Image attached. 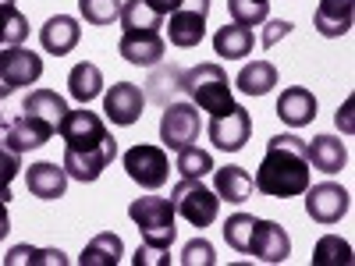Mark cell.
<instances>
[{
  "instance_id": "6da1fadb",
  "label": "cell",
  "mask_w": 355,
  "mask_h": 266,
  "mask_svg": "<svg viewBox=\"0 0 355 266\" xmlns=\"http://www.w3.org/2000/svg\"><path fill=\"white\" fill-rule=\"evenodd\" d=\"M64 139V160L61 167L68 170V177L89 185L114 163L117 157V139L107 132V125L100 121V114L93 110H68L57 125Z\"/></svg>"
},
{
  "instance_id": "836d02e7",
  "label": "cell",
  "mask_w": 355,
  "mask_h": 266,
  "mask_svg": "<svg viewBox=\"0 0 355 266\" xmlns=\"http://www.w3.org/2000/svg\"><path fill=\"white\" fill-rule=\"evenodd\" d=\"M21 170V153L0 142V202H11V181Z\"/></svg>"
},
{
  "instance_id": "f546056e",
  "label": "cell",
  "mask_w": 355,
  "mask_h": 266,
  "mask_svg": "<svg viewBox=\"0 0 355 266\" xmlns=\"http://www.w3.org/2000/svg\"><path fill=\"white\" fill-rule=\"evenodd\" d=\"M352 263V245L327 234V238L316 242V256H313V266H348Z\"/></svg>"
},
{
  "instance_id": "ab89813d",
  "label": "cell",
  "mask_w": 355,
  "mask_h": 266,
  "mask_svg": "<svg viewBox=\"0 0 355 266\" xmlns=\"http://www.w3.org/2000/svg\"><path fill=\"white\" fill-rule=\"evenodd\" d=\"M0 4H15V0H0Z\"/></svg>"
},
{
  "instance_id": "2e32d148",
  "label": "cell",
  "mask_w": 355,
  "mask_h": 266,
  "mask_svg": "<svg viewBox=\"0 0 355 266\" xmlns=\"http://www.w3.org/2000/svg\"><path fill=\"white\" fill-rule=\"evenodd\" d=\"M25 188H28V195H36L43 202H53V199H61L68 192V170L50 163V160H40V163H33L25 170Z\"/></svg>"
},
{
  "instance_id": "5b68a950",
  "label": "cell",
  "mask_w": 355,
  "mask_h": 266,
  "mask_svg": "<svg viewBox=\"0 0 355 266\" xmlns=\"http://www.w3.org/2000/svg\"><path fill=\"white\" fill-rule=\"evenodd\" d=\"M171 206L182 213L192 227H210L220 213V195L202 185V177H182L171 188Z\"/></svg>"
},
{
  "instance_id": "8992f818",
  "label": "cell",
  "mask_w": 355,
  "mask_h": 266,
  "mask_svg": "<svg viewBox=\"0 0 355 266\" xmlns=\"http://www.w3.org/2000/svg\"><path fill=\"white\" fill-rule=\"evenodd\" d=\"M43 78V57L28 46L0 50V100L15 96L21 85H36Z\"/></svg>"
},
{
  "instance_id": "d590c367",
  "label": "cell",
  "mask_w": 355,
  "mask_h": 266,
  "mask_svg": "<svg viewBox=\"0 0 355 266\" xmlns=\"http://www.w3.org/2000/svg\"><path fill=\"white\" fill-rule=\"evenodd\" d=\"M132 263L135 266H171V256H167V249H157V245H139V252L132 256Z\"/></svg>"
},
{
  "instance_id": "4fadbf2b",
  "label": "cell",
  "mask_w": 355,
  "mask_h": 266,
  "mask_svg": "<svg viewBox=\"0 0 355 266\" xmlns=\"http://www.w3.org/2000/svg\"><path fill=\"white\" fill-rule=\"evenodd\" d=\"M245 256H256L263 263H284L291 256V238L288 231L274 220H252V231H249V245H245Z\"/></svg>"
},
{
  "instance_id": "7402d4cb",
  "label": "cell",
  "mask_w": 355,
  "mask_h": 266,
  "mask_svg": "<svg viewBox=\"0 0 355 266\" xmlns=\"http://www.w3.org/2000/svg\"><path fill=\"white\" fill-rule=\"evenodd\" d=\"M125 256V242H121V234H114V231H103L96 234L93 242H89L78 256V266H117Z\"/></svg>"
},
{
  "instance_id": "60d3db41",
  "label": "cell",
  "mask_w": 355,
  "mask_h": 266,
  "mask_svg": "<svg viewBox=\"0 0 355 266\" xmlns=\"http://www.w3.org/2000/svg\"><path fill=\"white\" fill-rule=\"evenodd\" d=\"M0 128H4V121H0Z\"/></svg>"
},
{
  "instance_id": "d4e9b609",
  "label": "cell",
  "mask_w": 355,
  "mask_h": 266,
  "mask_svg": "<svg viewBox=\"0 0 355 266\" xmlns=\"http://www.w3.org/2000/svg\"><path fill=\"white\" fill-rule=\"evenodd\" d=\"M274 85H277V68L270 61H252L234 78V89H242L245 96H266Z\"/></svg>"
},
{
  "instance_id": "8d00e7d4",
  "label": "cell",
  "mask_w": 355,
  "mask_h": 266,
  "mask_svg": "<svg viewBox=\"0 0 355 266\" xmlns=\"http://www.w3.org/2000/svg\"><path fill=\"white\" fill-rule=\"evenodd\" d=\"M291 28H295L291 21H270V25H266V36H263V46H274L281 36L291 33Z\"/></svg>"
},
{
  "instance_id": "484cf974",
  "label": "cell",
  "mask_w": 355,
  "mask_h": 266,
  "mask_svg": "<svg viewBox=\"0 0 355 266\" xmlns=\"http://www.w3.org/2000/svg\"><path fill=\"white\" fill-rule=\"evenodd\" d=\"M21 110L43 117V121H50V125L57 128V125H61V117L68 114V103H64V96H57L53 89H33V93L25 96Z\"/></svg>"
},
{
  "instance_id": "9a60e30c",
  "label": "cell",
  "mask_w": 355,
  "mask_h": 266,
  "mask_svg": "<svg viewBox=\"0 0 355 266\" xmlns=\"http://www.w3.org/2000/svg\"><path fill=\"white\" fill-rule=\"evenodd\" d=\"M142 107H146V96H142V89L132 85V82H117L103 96V114L117 128H132L142 117Z\"/></svg>"
},
{
  "instance_id": "5bb4252c",
  "label": "cell",
  "mask_w": 355,
  "mask_h": 266,
  "mask_svg": "<svg viewBox=\"0 0 355 266\" xmlns=\"http://www.w3.org/2000/svg\"><path fill=\"white\" fill-rule=\"evenodd\" d=\"M53 125L43 121V117L21 110L11 125H4V145H11L15 153H28V150H40V145H46L53 139Z\"/></svg>"
},
{
  "instance_id": "7c38bea8",
  "label": "cell",
  "mask_w": 355,
  "mask_h": 266,
  "mask_svg": "<svg viewBox=\"0 0 355 266\" xmlns=\"http://www.w3.org/2000/svg\"><path fill=\"white\" fill-rule=\"evenodd\" d=\"M348 206H352V195L341 185H334V181H320V185L306 188V213L316 224H323V227L338 224L348 213Z\"/></svg>"
},
{
  "instance_id": "f35d334b",
  "label": "cell",
  "mask_w": 355,
  "mask_h": 266,
  "mask_svg": "<svg viewBox=\"0 0 355 266\" xmlns=\"http://www.w3.org/2000/svg\"><path fill=\"white\" fill-rule=\"evenodd\" d=\"M150 4H153V8H157V11H160V15L167 18V15H171V11L178 8V0H150Z\"/></svg>"
},
{
  "instance_id": "83f0119b",
  "label": "cell",
  "mask_w": 355,
  "mask_h": 266,
  "mask_svg": "<svg viewBox=\"0 0 355 266\" xmlns=\"http://www.w3.org/2000/svg\"><path fill=\"white\" fill-rule=\"evenodd\" d=\"M28 39V18L15 4H0V50L21 46Z\"/></svg>"
},
{
  "instance_id": "30bf717a",
  "label": "cell",
  "mask_w": 355,
  "mask_h": 266,
  "mask_svg": "<svg viewBox=\"0 0 355 266\" xmlns=\"http://www.w3.org/2000/svg\"><path fill=\"white\" fill-rule=\"evenodd\" d=\"M199 110L192 103H164V117H160V142L167 145V150H185V145H192L199 139Z\"/></svg>"
},
{
  "instance_id": "8fae6325",
  "label": "cell",
  "mask_w": 355,
  "mask_h": 266,
  "mask_svg": "<svg viewBox=\"0 0 355 266\" xmlns=\"http://www.w3.org/2000/svg\"><path fill=\"white\" fill-rule=\"evenodd\" d=\"M117 50H121V57L135 68H157L167 53V43L160 36V28H125Z\"/></svg>"
},
{
  "instance_id": "f1b7e54d",
  "label": "cell",
  "mask_w": 355,
  "mask_h": 266,
  "mask_svg": "<svg viewBox=\"0 0 355 266\" xmlns=\"http://www.w3.org/2000/svg\"><path fill=\"white\" fill-rule=\"evenodd\" d=\"M8 266H21V263H43V266H68V256L61 249H33V245H15L4 259Z\"/></svg>"
},
{
  "instance_id": "4316f807",
  "label": "cell",
  "mask_w": 355,
  "mask_h": 266,
  "mask_svg": "<svg viewBox=\"0 0 355 266\" xmlns=\"http://www.w3.org/2000/svg\"><path fill=\"white\" fill-rule=\"evenodd\" d=\"M117 18H121V28H164V15L150 0H125Z\"/></svg>"
},
{
  "instance_id": "9c48e42d",
  "label": "cell",
  "mask_w": 355,
  "mask_h": 266,
  "mask_svg": "<svg viewBox=\"0 0 355 266\" xmlns=\"http://www.w3.org/2000/svg\"><path fill=\"white\" fill-rule=\"evenodd\" d=\"M206 132H210L214 150H220V153H239V150H245V142L252 139V117H249L245 107L234 103V107L224 110V114H210V125H206Z\"/></svg>"
},
{
  "instance_id": "ffe728a7",
  "label": "cell",
  "mask_w": 355,
  "mask_h": 266,
  "mask_svg": "<svg viewBox=\"0 0 355 266\" xmlns=\"http://www.w3.org/2000/svg\"><path fill=\"white\" fill-rule=\"evenodd\" d=\"M306 157H309V167H316L323 174H338L348 163L345 142L334 139V135H316L313 142H306Z\"/></svg>"
},
{
  "instance_id": "ba28073f",
  "label": "cell",
  "mask_w": 355,
  "mask_h": 266,
  "mask_svg": "<svg viewBox=\"0 0 355 266\" xmlns=\"http://www.w3.org/2000/svg\"><path fill=\"white\" fill-rule=\"evenodd\" d=\"M206 15H210V0H178V8L167 15V36L171 46L192 50L206 36Z\"/></svg>"
},
{
  "instance_id": "3957f363",
  "label": "cell",
  "mask_w": 355,
  "mask_h": 266,
  "mask_svg": "<svg viewBox=\"0 0 355 266\" xmlns=\"http://www.w3.org/2000/svg\"><path fill=\"white\" fill-rule=\"evenodd\" d=\"M178 89L185 96H192V103L202 107L206 114H224L234 107L231 82H227V71L220 64H199L189 71H178Z\"/></svg>"
},
{
  "instance_id": "74e56055",
  "label": "cell",
  "mask_w": 355,
  "mask_h": 266,
  "mask_svg": "<svg viewBox=\"0 0 355 266\" xmlns=\"http://www.w3.org/2000/svg\"><path fill=\"white\" fill-rule=\"evenodd\" d=\"M8 231H11V217H8V202H0V242L8 238Z\"/></svg>"
},
{
  "instance_id": "603a6c76",
  "label": "cell",
  "mask_w": 355,
  "mask_h": 266,
  "mask_svg": "<svg viewBox=\"0 0 355 266\" xmlns=\"http://www.w3.org/2000/svg\"><path fill=\"white\" fill-rule=\"evenodd\" d=\"M256 46V36H252V28L245 25H224L217 28V36H214V50L217 57H227V61H239V57H249Z\"/></svg>"
},
{
  "instance_id": "52a82bcc",
  "label": "cell",
  "mask_w": 355,
  "mask_h": 266,
  "mask_svg": "<svg viewBox=\"0 0 355 266\" xmlns=\"http://www.w3.org/2000/svg\"><path fill=\"white\" fill-rule=\"evenodd\" d=\"M125 170L135 185H142L146 192H157L167 185V177H171V160H167V150L164 145H132V150L121 157Z\"/></svg>"
},
{
  "instance_id": "44dd1931",
  "label": "cell",
  "mask_w": 355,
  "mask_h": 266,
  "mask_svg": "<svg viewBox=\"0 0 355 266\" xmlns=\"http://www.w3.org/2000/svg\"><path fill=\"white\" fill-rule=\"evenodd\" d=\"M214 192L220 195V199H227V202H245L249 195H252V177H249V170L245 167H234V163H227V167H214Z\"/></svg>"
},
{
  "instance_id": "d6a6232c",
  "label": "cell",
  "mask_w": 355,
  "mask_h": 266,
  "mask_svg": "<svg viewBox=\"0 0 355 266\" xmlns=\"http://www.w3.org/2000/svg\"><path fill=\"white\" fill-rule=\"evenodd\" d=\"M252 213H234V217H227V224H224V242L239 252V256H245V245H249V231H252Z\"/></svg>"
},
{
  "instance_id": "d6986e66",
  "label": "cell",
  "mask_w": 355,
  "mask_h": 266,
  "mask_svg": "<svg viewBox=\"0 0 355 266\" xmlns=\"http://www.w3.org/2000/svg\"><path fill=\"white\" fill-rule=\"evenodd\" d=\"M78 39H82V28H78V21H75L71 15H53V18H46V25L40 28V43H43V50L53 53V57L71 53V50L78 46Z\"/></svg>"
},
{
  "instance_id": "ac0fdd59",
  "label": "cell",
  "mask_w": 355,
  "mask_h": 266,
  "mask_svg": "<svg viewBox=\"0 0 355 266\" xmlns=\"http://www.w3.org/2000/svg\"><path fill=\"white\" fill-rule=\"evenodd\" d=\"M277 117L291 128H306L313 125L316 117V96L309 93L306 85H288L284 93L277 96Z\"/></svg>"
},
{
  "instance_id": "1f68e13d",
  "label": "cell",
  "mask_w": 355,
  "mask_h": 266,
  "mask_svg": "<svg viewBox=\"0 0 355 266\" xmlns=\"http://www.w3.org/2000/svg\"><path fill=\"white\" fill-rule=\"evenodd\" d=\"M78 15L96 28L114 25V18L121 15V0H78Z\"/></svg>"
},
{
  "instance_id": "7a4b0ae2",
  "label": "cell",
  "mask_w": 355,
  "mask_h": 266,
  "mask_svg": "<svg viewBox=\"0 0 355 266\" xmlns=\"http://www.w3.org/2000/svg\"><path fill=\"white\" fill-rule=\"evenodd\" d=\"M309 157L299 135H274L266 142V157L256 170L252 188L270 199H291L309 188Z\"/></svg>"
},
{
  "instance_id": "277c9868",
  "label": "cell",
  "mask_w": 355,
  "mask_h": 266,
  "mask_svg": "<svg viewBox=\"0 0 355 266\" xmlns=\"http://www.w3.org/2000/svg\"><path fill=\"white\" fill-rule=\"evenodd\" d=\"M128 217L142 231V242L146 245H157V249H171L174 245L178 227H174V206H171V199L142 195V199H135L128 206Z\"/></svg>"
},
{
  "instance_id": "e575fe53",
  "label": "cell",
  "mask_w": 355,
  "mask_h": 266,
  "mask_svg": "<svg viewBox=\"0 0 355 266\" xmlns=\"http://www.w3.org/2000/svg\"><path fill=\"white\" fill-rule=\"evenodd\" d=\"M196 263H202V266H214V263H217L214 245L206 242V238H192V242L185 245V252H182V266H196Z\"/></svg>"
},
{
  "instance_id": "cb8c5ba5",
  "label": "cell",
  "mask_w": 355,
  "mask_h": 266,
  "mask_svg": "<svg viewBox=\"0 0 355 266\" xmlns=\"http://www.w3.org/2000/svg\"><path fill=\"white\" fill-rule=\"evenodd\" d=\"M68 93H71V100H78L82 107L93 103V100L103 93V71H100L93 61L75 64L71 75H68Z\"/></svg>"
},
{
  "instance_id": "e0dca14e",
  "label": "cell",
  "mask_w": 355,
  "mask_h": 266,
  "mask_svg": "<svg viewBox=\"0 0 355 266\" xmlns=\"http://www.w3.org/2000/svg\"><path fill=\"white\" fill-rule=\"evenodd\" d=\"M352 21H355V0H320L313 25L323 39H338L352 33Z\"/></svg>"
},
{
  "instance_id": "4dcf8cb0",
  "label": "cell",
  "mask_w": 355,
  "mask_h": 266,
  "mask_svg": "<svg viewBox=\"0 0 355 266\" xmlns=\"http://www.w3.org/2000/svg\"><path fill=\"white\" fill-rule=\"evenodd\" d=\"M214 170V157L199 150V145H185V150H178V174L182 177H206Z\"/></svg>"
}]
</instances>
